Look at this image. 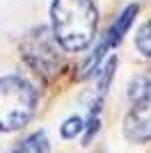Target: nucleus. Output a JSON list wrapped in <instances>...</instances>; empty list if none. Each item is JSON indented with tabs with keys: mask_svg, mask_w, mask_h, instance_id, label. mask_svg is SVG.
Instances as JSON below:
<instances>
[{
	"mask_svg": "<svg viewBox=\"0 0 151 153\" xmlns=\"http://www.w3.org/2000/svg\"><path fill=\"white\" fill-rule=\"evenodd\" d=\"M53 37L69 53L85 51L96 34V7L92 0H53Z\"/></svg>",
	"mask_w": 151,
	"mask_h": 153,
	"instance_id": "1",
	"label": "nucleus"
},
{
	"mask_svg": "<svg viewBox=\"0 0 151 153\" xmlns=\"http://www.w3.org/2000/svg\"><path fill=\"white\" fill-rule=\"evenodd\" d=\"M124 135L128 142H151V87L133 98V108L124 119Z\"/></svg>",
	"mask_w": 151,
	"mask_h": 153,
	"instance_id": "4",
	"label": "nucleus"
},
{
	"mask_svg": "<svg viewBox=\"0 0 151 153\" xmlns=\"http://www.w3.org/2000/svg\"><path fill=\"white\" fill-rule=\"evenodd\" d=\"M12 153H48V140L46 133H34L28 140L19 142V146L14 149Z\"/></svg>",
	"mask_w": 151,
	"mask_h": 153,
	"instance_id": "6",
	"label": "nucleus"
},
{
	"mask_svg": "<svg viewBox=\"0 0 151 153\" xmlns=\"http://www.w3.org/2000/svg\"><path fill=\"white\" fill-rule=\"evenodd\" d=\"M135 14H138V5H131V7H126L124 12H121V16L117 21H114V25L110 27V32H108V37L101 41V46L94 51V55L89 57V62L85 64V69H82V78H87V76H92V71L99 66V62H101V57L105 55L112 46H117L121 41V37L126 34V30L131 27V23H133V19H135Z\"/></svg>",
	"mask_w": 151,
	"mask_h": 153,
	"instance_id": "5",
	"label": "nucleus"
},
{
	"mask_svg": "<svg viewBox=\"0 0 151 153\" xmlns=\"http://www.w3.org/2000/svg\"><path fill=\"white\" fill-rule=\"evenodd\" d=\"M62 46L57 44V39L53 37V32L48 27H37L32 30L21 44V53H23L25 62L30 64L32 69L41 73L44 78L53 76L60 71L62 66Z\"/></svg>",
	"mask_w": 151,
	"mask_h": 153,
	"instance_id": "3",
	"label": "nucleus"
},
{
	"mask_svg": "<svg viewBox=\"0 0 151 153\" xmlns=\"http://www.w3.org/2000/svg\"><path fill=\"white\" fill-rule=\"evenodd\" d=\"M34 105H37V94L25 78H0V130L2 133L23 128L34 114Z\"/></svg>",
	"mask_w": 151,
	"mask_h": 153,
	"instance_id": "2",
	"label": "nucleus"
},
{
	"mask_svg": "<svg viewBox=\"0 0 151 153\" xmlns=\"http://www.w3.org/2000/svg\"><path fill=\"white\" fill-rule=\"evenodd\" d=\"M82 128H85V123H82V119H80V117H69V119H67V121L62 123L60 133H62V137L71 140V137H76V135L80 133Z\"/></svg>",
	"mask_w": 151,
	"mask_h": 153,
	"instance_id": "8",
	"label": "nucleus"
},
{
	"mask_svg": "<svg viewBox=\"0 0 151 153\" xmlns=\"http://www.w3.org/2000/svg\"><path fill=\"white\" fill-rule=\"evenodd\" d=\"M135 44H138L140 53H144L147 57H151V21H147L144 25L140 27L138 37H135Z\"/></svg>",
	"mask_w": 151,
	"mask_h": 153,
	"instance_id": "7",
	"label": "nucleus"
}]
</instances>
